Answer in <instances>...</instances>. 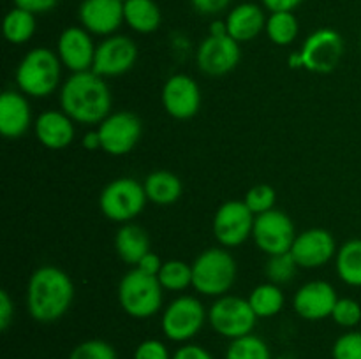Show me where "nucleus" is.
I'll use <instances>...</instances> for the list:
<instances>
[{"label": "nucleus", "instance_id": "obj_43", "mask_svg": "<svg viewBox=\"0 0 361 359\" xmlns=\"http://www.w3.org/2000/svg\"><path fill=\"white\" fill-rule=\"evenodd\" d=\"M302 2L303 0H263L264 7H267L268 11H271V13H284V11L291 13V11L296 9Z\"/></svg>", "mask_w": 361, "mask_h": 359}, {"label": "nucleus", "instance_id": "obj_31", "mask_svg": "<svg viewBox=\"0 0 361 359\" xmlns=\"http://www.w3.org/2000/svg\"><path fill=\"white\" fill-rule=\"evenodd\" d=\"M226 359H271V354L263 338L256 334H247V336L231 340L226 351Z\"/></svg>", "mask_w": 361, "mask_h": 359}, {"label": "nucleus", "instance_id": "obj_44", "mask_svg": "<svg viewBox=\"0 0 361 359\" xmlns=\"http://www.w3.org/2000/svg\"><path fill=\"white\" fill-rule=\"evenodd\" d=\"M83 146L90 151L99 150V148H101V137H99V132H88L87 136L83 137Z\"/></svg>", "mask_w": 361, "mask_h": 359}, {"label": "nucleus", "instance_id": "obj_6", "mask_svg": "<svg viewBox=\"0 0 361 359\" xmlns=\"http://www.w3.org/2000/svg\"><path fill=\"white\" fill-rule=\"evenodd\" d=\"M147 199L145 187L140 182L133 178H118L104 187L99 197V206L109 220L129 222L145 210Z\"/></svg>", "mask_w": 361, "mask_h": 359}, {"label": "nucleus", "instance_id": "obj_37", "mask_svg": "<svg viewBox=\"0 0 361 359\" xmlns=\"http://www.w3.org/2000/svg\"><path fill=\"white\" fill-rule=\"evenodd\" d=\"M134 359H169V352L162 341L145 340L136 347Z\"/></svg>", "mask_w": 361, "mask_h": 359}, {"label": "nucleus", "instance_id": "obj_40", "mask_svg": "<svg viewBox=\"0 0 361 359\" xmlns=\"http://www.w3.org/2000/svg\"><path fill=\"white\" fill-rule=\"evenodd\" d=\"M59 0H14L16 7H21L25 11H30L32 14L48 13L56 6Z\"/></svg>", "mask_w": 361, "mask_h": 359}, {"label": "nucleus", "instance_id": "obj_34", "mask_svg": "<svg viewBox=\"0 0 361 359\" xmlns=\"http://www.w3.org/2000/svg\"><path fill=\"white\" fill-rule=\"evenodd\" d=\"M243 203L249 206V210L254 215L267 213V211L274 210L275 204V190L270 185H256L247 192L245 201Z\"/></svg>", "mask_w": 361, "mask_h": 359}, {"label": "nucleus", "instance_id": "obj_11", "mask_svg": "<svg viewBox=\"0 0 361 359\" xmlns=\"http://www.w3.org/2000/svg\"><path fill=\"white\" fill-rule=\"evenodd\" d=\"M101 148L109 155H126L133 151L141 137V120L134 113L118 111L104 118L99 125Z\"/></svg>", "mask_w": 361, "mask_h": 359}, {"label": "nucleus", "instance_id": "obj_7", "mask_svg": "<svg viewBox=\"0 0 361 359\" xmlns=\"http://www.w3.org/2000/svg\"><path fill=\"white\" fill-rule=\"evenodd\" d=\"M208 320L215 333L229 338V340H236V338L252 333L257 315L254 313L249 299L222 296L212 305L210 312H208Z\"/></svg>", "mask_w": 361, "mask_h": 359}, {"label": "nucleus", "instance_id": "obj_30", "mask_svg": "<svg viewBox=\"0 0 361 359\" xmlns=\"http://www.w3.org/2000/svg\"><path fill=\"white\" fill-rule=\"evenodd\" d=\"M162 289L168 291H183L192 285V266L178 259L162 263L161 271L157 275Z\"/></svg>", "mask_w": 361, "mask_h": 359}, {"label": "nucleus", "instance_id": "obj_15", "mask_svg": "<svg viewBox=\"0 0 361 359\" xmlns=\"http://www.w3.org/2000/svg\"><path fill=\"white\" fill-rule=\"evenodd\" d=\"M162 106L173 118H192L201 106L200 87L187 74H175L166 81L162 88Z\"/></svg>", "mask_w": 361, "mask_h": 359}, {"label": "nucleus", "instance_id": "obj_41", "mask_svg": "<svg viewBox=\"0 0 361 359\" xmlns=\"http://www.w3.org/2000/svg\"><path fill=\"white\" fill-rule=\"evenodd\" d=\"M171 359H214L207 348L200 347V345H183L175 352Z\"/></svg>", "mask_w": 361, "mask_h": 359}, {"label": "nucleus", "instance_id": "obj_27", "mask_svg": "<svg viewBox=\"0 0 361 359\" xmlns=\"http://www.w3.org/2000/svg\"><path fill=\"white\" fill-rule=\"evenodd\" d=\"M35 18L30 11L14 7L4 18V35L13 44H23L34 35Z\"/></svg>", "mask_w": 361, "mask_h": 359}, {"label": "nucleus", "instance_id": "obj_33", "mask_svg": "<svg viewBox=\"0 0 361 359\" xmlns=\"http://www.w3.org/2000/svg\"><path fill=\"white\" fill-rule=\"evenodd\" d=\"M69 359H116V352L108 341L87 340L73 348Z\"/></svg>", "mask_w": 361, "mask_h": 359}, {"label": "nucleus", "instance_id": "obj_46", "mask_svg": "<svg viewBox=\"0 0 361 359\" xmlns=\"http://www.w3.org/2000/svg\"><path fill=\"white\" fill-rule=\"evenodd\" d=\"M118 2H122V4H126V2H129V0H118Z\"/></svg>", "mask_w": 361, "mask_h": 359}, {"label": "nucleus", "instance_id": "obj_9", "mask_svg": "<svg viewBox=\"0 0 361 359\" xmlns=\"http://www.w3.org/2000/svg\"><path fill=\"white\" fill-rule=\"evenodd\" d=\"M252 236L256 245L268 256L291 252V246L296 239L295 224L282 211L270 210L257 215L254 220Z\"/></svg>", "mask_w": 361, "mask_h": 359}, {"label": "nucleus", "instance_id": "obj_42", "mask_svg": "<svg viewBox=\"0 0 361 359\" xmlns=\"http://www.w3.org/2000/svg\"><path fill=\"white\" fill-rule=\"evenodd\" d=\"M136 267H137V270L143 271V273L152 275V277H157L159 271H161V267H162V260L159 259V256L148 252L147 256H145L143 259H141L140 263L136 264Z\"/></svg>", "mask_w": 361, "mask_h": 359}, {"label": "nucleus", "instance_id": "obj_5", "mask_svg": "<svg viewBox=\"0 0 361 359\" xmlns=\"http://www.w3.org/2000/svg\"><path fill=\"white\" fill-rule=\"evenodd\" d=\"M236 278V263L222 248H208L192 264V285L204 296H224Z\"/></svg>", "mask_w": 361, "mask_h": 359}, {"label": "nucleus", "instance_id": "obj_20", "mask_svg": "<svg viewBox=\"0 0 361 359\" xmlns=\"http://www.w3.org/2000/svg\"><path fill=\"white\" fill-rule=\"evenodd\" d=\"M30 127V106L18 92H4L0 97V132L7 139H18Z\"/></svg>", "mask_w": 361, "mask_h": 359}, {"label": "nucleus", "instance_id": "obj_32", "mask_svg": "<svg viewBox=\"0 0 361 359\" xmlns=\"http://www.w3.org/2000/svg\"><path fill=\"white\" fill-rule=\"evenodd\" d=\"M296 260L291 252L279 253V256H270V260L267 263V275L271 280V284H286L293 278L296 271Z\"/></svg>", "mask_w": 361, "mask_h": 359}, {"label": "nucleus", "instance_id": "obj_24", "mask_svg": "<svg viewBox=\"0 0 361 359\" xmlns=\"http://www.w3.org/2000/svg\"><path fill=\"white\" fill-rule=\"evenodd\" d=\"M123 20L140 34L155 32L161 25V9L154 0H129L123 4Z\"/></svg>", "mask_w": 361, "mask_h": 359}, {"label": "nucleus", "instance_id": "obj_12", "mask_svg": "<svg viewBox=\"0 0 361 359\" xmlns=\"http://www.w3.org/2000/svg\"><path fill=\"white\" fill-rule=\"evenodd\" d=\"M254 213L243 201H228L214 218V234L224 246H238L252 234Z\"/></svg>", "mask_w": 361, "mask_h": 359}, {"label": "nucleus", "instance_id": "obj_29", "mask_svg": "<svg viewBox=\"0 0 361 359\" xmlns=\"http://www.w3.org/2000/svg\"><path fill=\"white\" fill-rule=\"evenodd\" d=\"M268 37L277 46H289L298 35V20L295 14L288 13H271L267 21Z\"/></svg>", "mask_w": 361, "mask_h": 359}, {"label": "nucleus", "instance_id": "obj_36", "mask_svg": "<svg viewBox=\"0 0 361 359\" xmlns=\"http://www.w3.org/2000/svg\"><path fill=\"white\" fill-rule=\"evenodd\" d=\"M331 319L344 327H355L361 320V306L355 299H338L335 305L334 312H331Z\"/></svg>", "mask_w": 361, "mask_h": 359}, {"label": "nucleus", "instance_id": "obj_45", "mask_svg": "<svg viewBox=\"0 0 361 359\" xmlns=\"http://www.w3.org/2000/svg\"><path fill=\"white\" fill-rule=\"evenodd\" d=\"M228 34V27H226V21H214L210 25V35H226Z\"/></svg>", "mask_w": 361, "mask_h": 359}, {"label": "nucleus", "instance_id": "obj_28", "mask_svg": "<svg viewBox=\"0 0 361 359\" xmlns=\"http://www.w3.org/2000/svg\"><path fill=\"white\" fill-rule=\"evenodd\" d=\"M249 303L257 317H274L284 306V294L277 284H263L250 292Z\"/></svg>", "mask_w": 361, "mask_h": 359}, {"label": "nucleus", "instance_id": "obj_38", "mask_svg": "<svg viewBox=\"0 0 361 359\" xmlns=\"http://www.w3.org/2000/svg\"><path fill=\"white\" fill-rule=\"evenodd\" d=\"M14 306L9 298V292L0 291V329L6 331L13 322Z\"/></svg>", "mask_w": 361, "mask_h": 359}, {"label": "nucleus", "instance_id": "obj_25", "mask_svg": "<svg viewBox=\"0 0 361 359\" xmlns=\"http://www.w3.org/2000/svg\"><path fill=\"white\" fill-rule=\"evenodd\" d=\"M147 197L155 204H171L182 196V182L169 171H155L143 183Z\"/></svg>", "mask_w": 361, "mask_h": 359}, {"label": "nucleus", "instance_id": "obj_23", "mask_svg": "<svg viewBox=\"0 0 361 359\" xmlns=\"http://www.w3.org/2000/svg\"><path fill=\"white\" fill-rule=\"evenodd\" d=\"M115 246L123 263L136 266L150 252V239H148L147 231L140 225L126 224L116 232Z\"/></svg>", "mask_w": 361, "mask_h": 359}, {"label": "nucleus", "instance_id": "obj_35", "mask_svg": "<svg viewBox=\"0 0 361 359\" xmlns=\"http://www.w3.org/2000/svg\"><path fill=\"white\" fill-rule=\"evenodd\" d=\"M334 359H361V333L351 331L337 338L331 348Z\"/></svg>", "mask_w": 361, "mask_h": 359}, {"label": "nucleus", "instance_id": "obj_26", "mask_svg": "<svg viewBox=\"0 0 361 359\" xmlns=\"http://www.w3.org/2000/svg\"><path fill=\"white\" fill-rule=\"evenodd\" d=\"M337 273L353 287H361V239H349L337 256Z\"/></svg>", "mask_w": 361, "mask_h": 359}, {"label": "nucleus", "instance_id": "obj_8", "mask_svg": "<svg viewBox=\"0 0 361 359\" xmlns=\"http://www.w3.org/2000/svg\"><path fill=\"white\" fill-rule=\"evenodd\" d=\"M207 312L201 301L192 296H182L169 303L164 310L161 326L162 333L171 341H187L196 336L203 327Z\"/></svg>", "mask_w": 361, "mask_h": 359}, {"label": "nucleus", "instance_id": "obj_14", "mask_svg": "<svg viewBox=\"0 0 361 359\" xmlns=\"http://www.w3.org/2000/svg\"><path fill=\"white\" fill-rule=\"evenodd\" d=\"M197 65L208 76H222L238 65L240 62V42L229 34L208 35L197 49Z\"/></svg>", "mask_w": 361, "mask_h": 359}, {"label": "nucleus", "instance_id": "obj_4", "mask_svg": "<svg viewBox=\"0 0 361 359\" xmlns=\"http://www.w3.org/2000/svg\"><path fill=\"white\" fill-rule=\"evenodd\" d=\"M118 301L127 315L134 319H148L162 306L161 282L157 277L134 267L120 280Z\"/></svg>", "mask_w": 361, "mask_h": 359}, {"label": "nucleus", "instance_id": "obj_1", "mask_svg": "<svg viewBox=\"0 0 361 359\" xmlns=\"http://www.w3.org/2000/svg\"><path fill=\"white\" fill-rule=\"evenodd\" d=\"M60 106L73 122L95 125L109 116L111 92L94 70L74 73L60 90Z\"/></svg>", "mask_w": 361, "mask_h": 359}, {"label": "nucleus", "instance_id": "obj_19", "mask_svg": "<svg viewBox=\"0 0 361 359\" xmlns=\"http://www.w3.org/2000/svg\"><path fill=\"white\" fill-rule=\"evenodd\" d=\"M80 21L85 30L97 35H111L123 23V4L118 0H83Z\"/></svg>", "mask_w": 361, "mask_h": 359}, {"label": "nucleus", "instance_id": "obj_3", "mask_svg": "<svg viewBox=\"0 0 361 359\" xmlns=\"http://www.w3.org/2000/svg\"><path fill=\"white\" fill-rule=\"evenodd\" d=\"M60 58L48 48H35L25 55L16 70V83L30 97H48L60 81Z\"/></svg>", "mask_w": 361, "mask_h": 359}, {"label": "nucleus", "instance_id": "obj_18", "mask_svg": "<svg viewBox=\"0 0 361 359\" xmlns=\"http://www.w3.org/2000/svg\"><path fill=\"white\" fill-rule=\"evenodd\" d=\"M291 253L300 267H321L334 257L335 239L324 229H309L296 236Z\"/></svg>", "mask_w": 361, "mask_h": 359}, {"label": "nucleus", "instance_id": "obj_16", "mask_svg": "<svg viewBox=\"0 0 361 359\" xmlns=\"http://www.w3.org/2000/svg\"><path fill=\"white\" fill-rule=\"evenodd\" d=\"M337 301L338 298L335 289L328 282L316 280L298 289L293 299V306L302 319L321 320L324 317H331Z\"/></svg>", "mask_w": 361, "mask_h": 359}, {"label": "nucleus", "instance_id": "obj_2", "mask_svg": "<svg viewBox=\"0 0 361 359\" xmlns=\"http://www.w3.org/2000/svg\"><path fill=\"white\" fill-rule=\"evenodd\" d=\"M74 298L73 280L55 266H42L28 280L27 306L32 319L49 324L69 310Z\"/></svg>", "mask_w": 361, "mask_h": 359}, {"label": "nucleus", "instance_id": "obj_13", "mask_svg": "<svg viewBox=\"0 0 361 359\" xmlns=\"http://www.w3.org/2000/svg\"><path fill=\"white\" fill-rule=\"evenodd\" d=\"M137 48L126 35H109L95 48L92 70L101 77L120 76L130 70L136 63Z\"/></svg>", "mask_w": 361, "mask_h": 359}, {"label": "nucleus", "instance_id": "obj_10", "mask_svg": "<svg viewBox=\"0 0 361 359\" xmlns=\"http://www.w3.org/2000/svg\"><path fill=\"white\" fill-rule=\"evenodd\" d=\"M344 53V41L330 28H321L310 34L302 46L300 62L312 73H331L338 65Z\"/></svg>", "mask_w": 361, "mask_h": 359}, {"label": "nucleus", "instance_id": "obj_22", "mask_svg": "<svg viewBox=\"0 0 361 359\" xmlns=\"http://www.w3.org/2000/svg\"><path fill=\"white\" fill-rule=\"evenodd\" d=\"M226 27H228V34L236 42H249L267 27V18L259 6L245 2L236 6L229 13Z\"/></svg>", "mask_w": 361, "mask_h": 359}, {"label": "nucleus", "instance_id": "obj_21", "mask_svg": "<svg viewBox=\"0 0 361 359\" xmlns=\"http://www.w3.org/2000/svg\"><path fill=\"white\" fill-rule=\"evenodd\" d=\"M35 136L46 148L62 150L74 139L73 120L60 111L42 113L35 120Z\"/></svg>", "mask_w": 361, "mask_h": 359}, {"label": "nucleus", "instance_id": "obj_39", "mask_svg": "<svg viewBox=\"0 0 361 359\" xmlns=\"http://www.w3.org/2000/svg\"><path fill=\"white\" fill-rule=\"evenodd\" d=\"M194 9L201 14H219L229 6L231 0H190Z\"/></svg>", "mask_w": 361, "mask_h": 359}, {"label": "nucleus", "instance_id": "obj_17", "mask_svg": "<svg viewBox=\"0 0 361 359\" xmlns=\"http://www.w3.org/2000/svg\"><path fill=\"white\" fill-rule=\"evenodd\" d=\"M59 58L73 73L92 70L95 46L88 35V30L80 27L66 28L59 39Z\"/></svg>", "mask_w": 361, "mask_h": 359}]
</instances>
